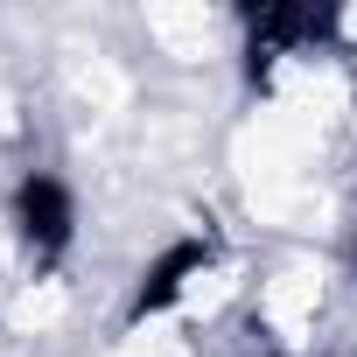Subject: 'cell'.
Listing matches in <instances>:
<instances>
[{
	"mask_svg": "<svg viewBox=\"0 0 357 357\" xmlns=\"http://www.w3.org/2000/svg\"><path fill=\"white\" fill-rule=\"evenodd\" d=\"M315 308H322V273L315 266H280L266 287H259V322L280 336V343H301L315 329Z\"/></svg>",
	"mask_w": 357,
	"mask_h": 357,
	"instance_id": "cell-1",
	"label": "cell"
},
{
	"mask_svg": "<svg viewBox=\"0 0 357 357\" xmlns=\"http://www.w3.org/2000/svg\"><path fill=\"white\" fill-rule=\"evenodd\" d=\"M147 36L175 56V63H197L218 36V15L211 8H147Z\"/></svg>",
	"mask_w": 357,
	"mask_h": 357,
	"instance_id": "cell-2",
	"label": "cell"
},
{
	"mask_svg": "<svg viewBox=\"0 0 357 357\" xmlns=\"http://www.w3.org/2000/svg\"><path fill=\"white\" fill-rule=\"evenodd\" d=\"M63 308H70L63 280H36V287H22V294H15V329H22V336H43V329H56V322H63Z\"/></svg>",
	"mask_w": 357,
	"mask_h": 357,
	"instance_id": "cell-3",
	"label": "cell"
},
{
	"mask_svg": "<svg viewBox=\"0 0 357 357\" xmlns=\"http://www.w3.org/2000/svg\"><path fill=\"white\" fill-rule=\"evenodd\" d=\"M119 357H140V343H126V350H119Z\"/></svg>",
	"mask_w": 357,
	"mask_h": 357,
	"instance_id": "cell-4",
	"label": "cell"
}]
</instances>
